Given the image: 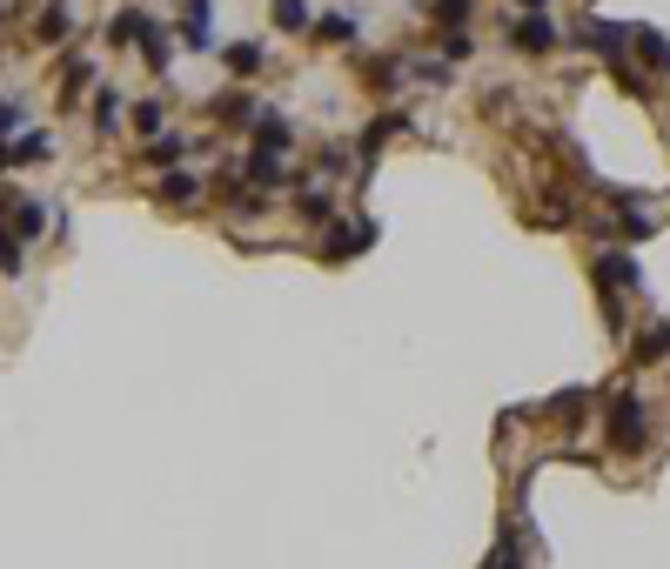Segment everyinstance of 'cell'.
Segmentation results:
<instances>
[{
    "label": "cell",
    "mask_w": 670,
    "mask_h": 569,
    "mask_svg": "<svg viewBox=\"0 0 670 569\" xmlns=\"http://www.w3.org/2000/svg\"><path fill=\"white\" fill-rule=\"evenodd\" d=\"M603 429H610V449H617V456H637V449H644L650 442V422H644V402H637V395H610V416H603Z\"/></svg>",
    "instance_id": "cell-1"
},
{
    "label": "cell",
    "mask_w": 670,
    "mask_h": 569,
    "mask_svg": "<svg viewBox=\"0 0 670 569\" xmlns=\"http://www.w3.org/2000/svg\"><path fill=\"white\" fill-rule=\"evenodd\" d=\"M362 248H376V221H342V228L329 221V235H322V248H315V255H322L329 268H342V262H356Z\"/></svg>",
    "instance_id": "cell-2"
},
{
    "label": "cell",
    "mask_w": 670,
    "mask_h": 569,
    "mask_svg": "<svg viewBox=\"0 0 670 569\" xmlns=\"http://www.w3.org/2000/svg\"><path fill=\"white\" fill-rule=\"evenodd\" d=\"M577 41L590 47V54H603L610 67H630V27H617V21H597V14H590V21L577 27Z\"/></svg>",
    "instance_id": "cell-3"
},
{
    "label": "cell",
    "mask_w": 670,
    "mask_h": 569,
    "mask_svg": "<svg viewBox=\"0 0 670 569\" xmlns=\"http://www.w3.org/2000/svg\"><path fill=\"white\" fill-rule=\"evenodd\" d=\"M0 221H7V228H14L21 241H34V235L47 228V208L27 195V188H0Z\"/></svg>",
    "instance_id": "cell-4"
},
{
    "label": "cell",
    "mask_w": 670,
    "mask_h": 569,
    "mask_svg": "<svg viewBox=\"0 0 670 569\" xmlns=\"http://www.w3.org/2000/svg\"><path fill=\"white\" fill-rule=\"evenodd\" d=\"M402 128H409L402 114H376V121H369V128L356 134V181H369V175H376V154L389 148V134H402Z\"/></svg>",
    "instance_id": "cell-5"
},
{
    "label": "cell",
    "mask_w": 670,
    "mask_h": 569,
    "mask_svg": "<svg viewBox=\"0 0 670 569\" xmlns=\"http://www.w3.org/2000/svg\"><path fill=\"white\" fill-rule=\"evenodd\" d=\"M255 148H262V154H275V161H289V148H295L289 114H275V108H262V114H255Z\"/></svg>",
    "instance_id": "cell-6"
},
{
    "label": "cell",
    "mask_w": 670,
    "mask_h": 569,
    "mask_svg": "<svg viewBox=\"0 0 670 569\" xmlns=\"http://www.w3.org/2000/svg\"><path fill=\"white\" fill-rule=\"evenodd\" d=\"M510 47L516 54H550V47H557L550 14H523V21H510Z\"/></svg>",
    "instance_id": "cell-7"
},
{
    "label": "cell",
    "mask_w": 670,
    "mask_h": 569,
    "mask_svg": "<svg viewBox=\"0 0 670 569\" xmlns=\"http://www.w3.org/2000/svg\"><path fill=\"white\" fill-rule=\"evenodd\" d=\"M597 288H603V295H617V288H644V268L610 248V255H597Z\"/></svg>",
    "instance_id": "cell-8"
},
{
    "label": "cell",
    "mask_w": 670,
    "mask_h": 569,
    "mask_svg": "<svg viewBox=\"0 0 670 569\" xmlns=\"http://www.w3.org/2000/svg\"><path fill=\"white\" fill-rule=\"evenodd\" d=\"M181 47H195V54H208L215 47V27H208V0H181Z\"/></svg>",
    "instance_id": "cell-9"
},
{
    "label": "cell",
    "mask_w": 670,
    "mask_h": 569,
    "mask_svg": "<svg viewBox=\"0 0 670 569\" xmlns=\"http://www.w3.org/2000/svg\"><path fill=\"white\" fill-rule=\"evenodd\" d=\"M222 67L235 74V81H255V74L268 67V47H262V41H228V47H222Z\"/></svg>",
    "instance_id": "cell-10"
},
{
    "label": "cell",
    "mask_w": 670,
    "mask_h": 569,
    "mask_svg": "<svg viewBox=\"0 0 670 569\" xmlns=\"http://www.w3.org/2000/svg\"><path fill=\"white\" fill-rule=\"evenodd\" d=\"M155 201H161V208H195V201H201V181L188 175V168H168V175L155 181Z\"/></svg>",
    "instance_id": "cell-11"
},
{
    "label": "cell",
    "mask_w": 670,
    "mask_h": 569,
    "mask_svg": "<svg viewBox=\"0 0 670 569\" xmlns=\"http://www.w3.org/2000/svg\"><path fill=\"white\" fill-rule=\"evenodd\" d=\"M34 41H41V47H67V41H74V14H67V0L41 7V21H34Z\"/></svg>",
    "instance_id": "cell-12"
},
{
    "label": "cell",
    "mask_w": 670,
    "mask_h": 569,
    "mask_svg": "<svg viewBox=\"0 0 670 569\" xmlns=\"http://www.w3.org/2000/svg\"><path fill=\"white\" fill-rule=\"evenodd\" d=\"M134 47H141V61H148V74H168V67H175V41H168V27H155V21H148Z\"/></svg>",
    "instance_id": "cell-13"
},
{
    "label": "cell",
    "mask_w": 670,
    "mask_h": 569,
    "mask_svg": "<svg viewBox=\"0 0 670 569\" xmlns=\"http://www.w3.org/2000/svg\"><path fill=\"white\" fill-rule=\"evenodd\" d=\"M195 148V141H188V134H175V128H161V134H148V148H141V161H148V168H175L181 154Z\"/></svg>",
    "instance_id": "cell-14"
},
{
    "label": "cell",
    "mask_w": 670,
    "mask_h": 569,
    "mask_svg": "<svg viewBox=\"0 0 670 569\" xmlns=\"http://www.w3.org/2000/svg\"><path fill=\"white\" fill-rule=\"evenodd\" d=\"M128 121V101H121V88H94V134L101 141H114V128Z\"/></svg>",
    "instance_id": "cell-15"
},
{
    "label": "cell",
    "mask_w": 670,
    "mask_h": 569,
    "mask_svg": "<svg viewBox=\"0 0 670 569\" xmlns=\"http://www.w3.org/2000/svg\"><path fill=\"white\" fill-rule=\"evenodd\" d=\"M362 81H369V94H376V101H389V94H396V81H402V61H396V54H376V61H362Z\"/></svg>",
    "instance_id": "cell-16"
},
{
    "label": "cell",
    "mask_w": 670,
    "mask_h": 569,
    "mask_svg": "<svg viewBox=\"0 0 670 569\" xmlns=\"http://www.w3.org/2000/svg\"><path fill=\"white\" fill-rule=\"evenodd\" d=\"M248 181L262 188V195H275V188H289V161H275V154H248Z\"/></svg>",
    "instance_id": "cell-17"
},
{
    "label": "cell",
    "mask_w": 670,
    "mask_h": 569,
    "mask_svg": "<svg viewBox=\"0 0 670 569\" xmlns=\"http://www.w3.org/2000/svg\"><path fill=\"white\" fill-rule=\"evenodd\" d=\"M255 114L262 108H255V94H242V88H228L222 101H215V121H222V128H242V121L255 128Z\"/></svg>",
    "instance_id": "cell-18"
},
{
    "label": "cell",
    "mask_w": 670,
    "mask_h": 569,
    "mask_svg": "<svg viewBox=\"0 0 670 569\" xmlns=\"http://www.w3.org/2000/svg\"><path fill=\"white\" fill-rule=\"evenodd\" d=\"M309 41H322V47H349V41H356V21H349V14H315V21H309Z\"/></svg>",
    "instance_id": "cell-19"
},
{
    "label": "cell",
    "mask_w": 670,
    "mask_h": 569,
    "mask_svg": "<svg viewBox=\"0 0 670 569\" xmlns=\"http://www.w3.org/2000/svg\"><path fill=\"white\" fill-rule=\"evenodd\" d=\"M630 54H644L657 74H670V41L657 34V27H630Z\"/></svg>",
    "instance_id": "cell-20"
},
{
    "label": "cell",
    "mask_w": 670,
    "mask_h": 569,
    "mask_svg": "<svg viewBox=\"0 0 670 569\" xmlns=\"http://www.w3.org/2000/svg\"><path fill=\"white\" fill-rule=\"evenodd\" d=\"M268 21L282 27V34H309V0H268Z\"/></svg>",
    "instance_id": "cell-21"
},
{
    "label": "cell",
    "mask_w": 670,
    "mask_h": 569,
    "mask_svg": "<svg viewBox=\"0 0 670 569\" xmlns=\"http://www.w3.org/2000/svg\"><path fill=\"white\" fill-rule=\"evenodd\" d=\"M14 161H21V168H34V161H54V134H41V128L14 134Z\"/></svg>",
    "instance_id": "cell-22"
},
{
    "label": "cell",
    "mask_w": 670,
    "mask_h": 569,
    "mask_svg": "<svg viewBox=\"0 0 670 569\" xmlns=\"http://www.w3.org/2000/svg\"><path fill=\"white\" fill-rule=\"evenodd\" d=\"M141 27H148V14H141V7H121V14L108 21V47H134L141 41Z\"/></svg>",
    "instance_id": "cell-23"
},
{
    "label": "cell",
    "mask_w": 670,
    "mask_h": 569,
    "mask_svg": "<svg viewBox=\"0 0 670 569\" xmlns=\"http://www.w3.org/2000/svg\"><path fill=\"white\" fill-rule=\"evenodd\" d=\"M295 215L329 228V221H335V195H329V188H302V195H295Z\"/></svg>",
    "instance_id": "cell-24"
},
{
    "label": "cell",
    "mask_w": 670,
    "mask_h": 569,
    "mask_svg": "<svg viewBox=\"0 0 670 569\" xmlns=\"http://www.w3.org/2000/svg\"><path fill=\"white\" fill-rule=\"evenodd\" d=\"M664 355H670V322H657L650 335L630 342V362H664Z\"/></svg>",
    "instance_id": "cell-25"
},
{
    "label": "cell",
    "mask_w": 670,
    "mask_h": 569,
    "mask_svg": "<svg viewBox=\"0 0 670 569\" xmlns=\"http://www.w3.org/2000/svg\"><path fill=\"white\" fill-rule=\"evenodd\" d=\"M21 268H27V241L0 221V275H21Z\"/></svg>",
    "instance_id": "cell-26"
},
{
    "label": "cell",
    "mask_w": 670,
    "mask_h": 569,
    "mask_svg": "<svg viewBox=\"0 0 670 569\" xmlns=\"http://www.w3.org/2000/svg\"><path fill=\"white\" fill-rule=\"evenodd\" d=\"M88 74H94V67L81 61V54H67V67H61V101H81V88H88Z\"/></svg>",
    "instance_id": "cell-27"
},
{
    "label": "cell",
    "mask_w": 670,
    "mask_h": 569,
    "mask_svg": "<svg viewBox=\"0 0 670 569\" xmlns=\"http://www.w3.org/2000/svg\"><path fill=\"white\" fill-rule=\"evenodd\" d=\"M429 21L436 27H469V0H429Z\"/></svg>",
    "instance_id": "cell-28"
},
{
    "label": "cell",
    "mask_w": 670,
    "mask_h": 569,
    "mask_svg": "<svg viewBox=\"0 0 670 569\" xmlns=\"http://www.w3.org/2000/svg\"><path fill=\"white\" fill-rule=\"evenodd\" d=\"M436 47H443V61H469V27H443V34H436Z\"/></svg>",
    "instance_id": "cell-29"
},
{
    "label": "cell",
    "mask_w": 670,
    "mask_h": 569,
    "mask_svg": "<svg viewBox=\"0 0 670 569\" xmlns=\"http://www.w3.org/2000/svg\"><path fill=\"white\" fill-rule=\"evenodd\" d=\"M128 121H134V134L148 141V134H161V121H168V114H161V101H141V108H134Z\"/></svg>",
    "instance_id": "cell-30"
},
{
    "label": "cell",
    "mask_w": 670,
    "mask_h": 569,
    "mask_svg": "<svg viewBox=\"0 0 670 569\" xmlns=\"http://www.w3.org/2000/svg\"><path fill=\"white\" fill-rule=\"evenodd\" d=\"M483 569H523V543H516V536H503V543L490 549V563Z\"/></svg>",
    "instance_id": "cell-31"
},
{
    "label": "cell",
    "mask_w": 670,
    "mask_h": 569,
    "mask_svg": "<svg viewBox=\"0 0 670 569\" xmlns=\"http://www.w3.org/2000/svg\"><path fill=\"white\" fill-rule=\"evenodd\" d=\"M583 402H590V389H563L557 402H550V416H563V422H577V416H583Z\"/></svg>",
    "instance_id": "cell-32"
},
{
    "label": "cell",
    "mask_w": 670,
    "mask_h": 569,
    "mask_svg": "<svg viewBox=\"0 0 670 569\" xmlns=\"http://www.w3.org/2000/svg\"><path fill=\"white\" fill-rule=\"evenodd\" d=\"M342 168H349V148H342V141H329V148L315 154V175H342Z\"/></svg>",
    "instance_id": "cell-33"
},
{
    "label": "cell",
    "mask_w": 670,
    "mask_h": 569,
    "mask_svg": "<svg viewBox=\"0 0 670 569\" xmlns=\"http://www.w3.org/2000/svg\"><path fill=\"white\" fill-rule=\"evenodd\" d=\"M409 74H416L423 88H449V61H416Z\"/></svg>",
    "instance_id": "cell-34"
},
{
    "label": "cell",
    "mask_w": 670,
    "mask_h": 569,
    "mask_svg": "<svg viewBox=\"0 0 670 569\" xmlns=\"http://www.w3.org/2000/svg\"><path fill=\"white\" fill-rule=\"evenodd\" d=\"M14 128H21V101H0V141H7Z\"/></svg>",
    "instance_id": "cell-35"
},
{
    "label": "cell",
    "mask_w": 670,
    "mask_h": 569,
    "mask_svg": "<svg viewBox=\"0 0 670 569\" xmlns=\"http://www.w3.org/2000/svg\"><path fill=\"white\" fill-rule=\"evenodd\" d=\"M7 168H21V161H14V134L0 141V175H7Z\"/></svg>",
    "instance_id": "cell-36"
},
{
    "label": "cell",
    "mask_w": 670,
    "mask_h": 569,
    "mask_svg": "<svg viewBox=\"0 0 670 569\" xmlns=\"http://www.w3.org/2000/svg\"><path fill=\"white\" fill-rule=\"evenodd\" d=\"M516 7H523V14H543V7H550V0H516Z\"/></svg>",
    "instance_id": "cell-37"
}]
</instances>
